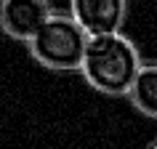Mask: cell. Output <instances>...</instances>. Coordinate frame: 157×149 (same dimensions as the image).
<instances>
[{"label":"cell","instance_id":"6da1fadb","mask_svg":"<svg viewBox=\"0 0 157 149\" xmlns=\"http://www.w3.org/2000/svg\"><path fill=\"white\" fill-rule=\"evenodd\" d=\"M144 64L139 48L125 35H101L88 37L80 61L85 83L107 96H128L133 77Z\"/></svg>","mask_w":157,"mask_h":149},{"label":"cell","instance_id":"7a4b0ae2","mask_svg":"<svg viewBox=\"0 0 157 149\" xmlns=\"http://www.w3.org/2000/svg\"><path fill=\"white\" fill-rule=\"evenodd\" d=\"M85 43H88V35L75 24V19L69 13L53 11L27 45L35 61H40L43 67L56 72H72V69H80Z\"/></svg>","mask_w":157,"mask_h":149},{"label":"cell","instance_id":"3957f363","mask_svg":"<svg viewBox=\"0 0 157 149\" xmlns=\"http://www.w3.org/2000/svg\"><path fill=\"white\" fill-rule=\"evenodd\" d=\"M128 0H69V16L88 37L120 35Z\"/></svg>","mask_w":157,"mask_h":149},{"label":"cell","instance_id":"277c9868","mask_svg":"<svg viewBox=\"0 0 157 149\" xmlns=\"http://www.w3.org/2000/svg\"><path fill=\"white\" fill-rule=\"evenodd\" d=\"M51 13L48 0H0V29L13 40L29 43Z\"/></svg>","mask_w":157,"mask_h":149},{"label":"cell","instance_id":"5b68a950","mask_svg":"<svg viewBox=\"0 0 157 149\" xmlns=\"http://www.w3.org/2000/svg\"><path fill=\"white\" fill-rule=\"evenodd\" d=\"M128 99L133 101V107L141 115L157 120V61L139 67V72L133 77V85L128 91Z\"/></svg>","mask_w":157,"mask_h":149},{"label":"cell","instance_id":"8992f818","mask_svg":"<svg viewBox=\"0 0 157 149\" xmlns=\"http://www.w3.org/2000/svg\"><path fill=\"white\" fill-rule=\"evenodd\" d=\"M149 149H157V144H155V147H149Z\"/></svg>","mask_w":157,"mask_h":149}]
</instances>
